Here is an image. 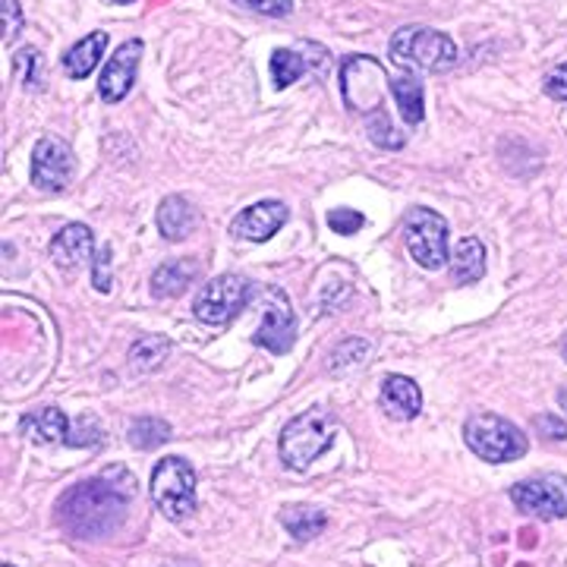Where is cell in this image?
<instances>
[{"mask_svg": "<svg viewBox=\"0 0 567 567\" xmlns=\"http://www.w3.org/2000/svg\"><path fill=\"white\" fill-rule=\"evenodd\" d=\"M73 148L63 140L44 136L32 152V183L39 186L41 193H63L70 181H73Z\"/></svg>", "mask_w": 567, "mask_h": 567, "instance_id": "obj_10", "label": "cell"}, {"mask_svg": "<svg viewBox=\"0 0 567 567\" xmlns=\"http://www.w3.org/2000/svg\"><path fill=\"white\" fill-rule=\"evenodd\" d=\"M281 524L293 539L306 543V539H316V536L322 533L324 524H328V517H324L322 511H316V507L293 505V507H284Z\"/></svg>", "mask_w": 567, "mask_h": 567, "instance_id": "obj_22", "label": "cell"}, {"mask_svg": "<svg viewBox=\"0 0 567 567\" xmlns=\"http://www.w3.org/2000/svg\"><path fill=\"white\" fill-rule=\"evenodd\" d=\"M199 275V262L196 259H171L164 262L155 275H152V293L155 297H177Z\"/></svg>", "mask_w": 567, "mask_h": 567, "instance_id": "obj_20", "label": "cell"}, {"mask_svg": "<svg viewBox=\"0 0 567 567\" xmlns=\"http://www.w3.org/2000/svg\"><path fill=\"white\" fill-rule=\"evenodd\" d=\"M167 353H171V341L167 338H158V334H145L140 338L133 350H130V360L136 369L142 372H152V369H158V365L167 360Z\"/></svg>", "mask_w": 567, "mask_h": 567, "instance_id": "obj_24", "label": "cell"}, {"mask_svg": "<svg viewBox=\"0 0 567 567\" xmlns=\"http://www.w3.org/2000/svg\"><path fill=\"white\" fill-rule=\"evenodd\" d=\"M365 130H369V140L375 142V145H382V148H401L404 145V136L394 130V123H391V117H388L382 107L369 114Z\"/></svg>", "mask_w": 567, "mask_h": 567, "instance_id": "obj_27", "label": "cell"}, {"mask_svg": "<svg viewBox=\"0 0 567 567\" xmlns=\"http://www.w3.org/2000/svg\"><path fill=\"white\" fill-rule=\"evenodd\" d=\"M136 498V480L126 466L114 464L92 480H82L58 502V524L76 539H104L117 533Z\"/></svg>", "mask_w": 567, "mask_h": 567, "instance_id": "obj_1", "label": "cell"}, {"mask_svg": "<svg viewBox=\"0 0 567 567\" xmlns=\"http://www.w3.org/2000/svg\"><path fill=\"white\" fill-rule=\"evenodd\" d=\"M369 350H372V344L365 338H347L344 344H338L331 353V372H350V369L363 365Z\"/></svg>", "mask_w": 567, "mask_h": 567, "instance_id": "obj_26", "label": "cell"}, {"mask_svg": "<svg viewBox=\"0 0 567 567\" xmlns=\"http://www.w3.org/2000/svg\"><path fill=\"white\" fill-rule=\"evenodd\" d=\"M561 404L567 406V388H565V391H561Z\"/></svg>", "mask_w": 567, "mask_h": 567, "instance_id": "obj_37", "label": "cell"}, {"mask_svg": "<svg viewBox=\"0 0 567 567\" xmlns=\"http://www.w3.org/2000/svg\"><path fill=\"white\" fill-rule=\"evenodd\" d=\"M164 567H189V565H164Z\"/></svg>", "mask_w": 567, "mask_h": 567, "instance_id": "obj_39", "label": "cell"}, {"mask_svg": "<svg viewBox=\"0 0 567 567\" xmlns=\"http://www.w3.org/2000/svg\"><path fill=\"white\" fill-rule=\"evenodd\" d=\"M13 70H17V80L25 85V89H41V54L25 48L13 58Z\"/></svg>", "mask_w": 567, "mask_h": 567, "instance_id": "obj_28", "label": "cell"}, {"mask_svg": "<svg viewBox=\"0 0 567 567\" xmlns=\"http://www.w3.org/2000/svg\"><path fill=\"white\" fill-rule=\"evenodd\" d=\"M382 406L391 420H416L423 410V391L406 375H385L382 379Z\"/></svg>", "mask_w": 567, "mask_h": 567, "instance_id": "obj_15", "label": "cell"}, {"mask_svg": "<svg viewBox=\"0 0 567 567\" xmlns=\"http://www.w3.org/2000/svg\"><path fill=\"white\" fill-rule=\"evenodd\" d=\"M536 432L543 439H548V442H565L567 423L561 416H555V413H543V416H536Z\"/></svg>", "mask_w": 567, "mask_h": 567, "instance_id": "obj_34", "label": "cell"}, {"mask_svg": "<svg viewBox=\"0 0 567 567\" xmlns=\"http://www.w3.org/2000/svg\"><path fill=\"white\" fill-rule=\"evenodd\" d=\"M126 439H130V445L140 447V451H152V447L164 445L171 439V425L158 420V416H142V420L130 425Z\"/></svg>", "mask_w": 567, "mask_h": 567, "instance_id": "obj_23", "label": "cell"}, {"mask_svg": "<svg viewBox=\"0 0 567 567\" xmlns=\"http://www.w3.org/2000/svg\"><path fill=\"white\" fill-rule=\"evenodd\" d=\"M114 3H133V0H114Z\"/></svg>", "mask_w": 567, "mask_h": 567, "instance_id": "obj_38", "label": "cell"}, {"mask_svg": "<svg viewBox=\"0 0 567 567\" xmlns=\"http://www.w3.org/2000/svg\"><path fill=\"white\" fill-rule=\"evenodd\" d=\"M338 439V420L328 406H312L293 416L281 432V461L290 470H306L316 457H322Z\"/></svg>", "mask_w": 567, "mask_h": 567, "instance_id": "obj_2", "label": "cell"}, {"mask_svg": "<svg viewBox=\"0 0 567 567\" xmlns=\"http://www.w3.org/2000/svg\"><path fill=\"white\" fill-rule=\"evenodd\" d=\"M306 73V61L297 54V51H275L271 54V82L275 89H287L293 82L300 80Z\"/></svg>", "mask_w": 567, "mask_h": 567, "instance_id": "obj_25", "label": "cell"}, {"mask_svg": "<svg viewBox=\"0 0 567 567\" xmlns=\"http://www.w3.org/2000/svg\"><path fill=\"white\" fill-rule=\"evenodd\" d=\"M265 297H268V309H265V319L256 331V344L271 353H287L297 341V316L290 309L287 293L278 287H268Z\"/></svg>", "mask_w": 567, "mask_h": 567, "instance_id": "obj_11", "label": "cell"}, {"mask_svg": "<svg viewBox=\"0 0 567 567\" xmlns=\"http://www.w3.org/2000/svg\"><path fill=\"white\" fill-rule=\"evenodd\" d=\"M102 425L95 423L92 416H85V420H80L76 425H70V432H66V445L73 447H92L102 442Z\"/></svg>", "mask_w": 567, "mask_h": 567, "instance_id": "obj_29", "label": "cell"}, {"mask_svg": "<svg viewBox=\"0 0 567 567\" xmlns=\"http://www.w3.org/2000/svg\"><path fill=\"white\" fill-rule=\"evenodd\" d=\"M3 567H17V565H7V561H3Z\"/></svg>", "mask_w": 567, "mask_h": 567, "instance_id": "obj_40", "label": "cell"}, {"mask_svg": "<svg viewBox=\"0 0 567 567\" xmlns=\"http://www.w3.org/2000/svg\"><path fill=\"white\" fill-rule=\"evenodd\" d=\"M388 54L401 70L420 73H445L461 58L457 44L445 32H435L429 25H404L401 32H394Z\"/></svg>", "mask_w": 567, "mask_h": 567, "instance_id": "obj_3", "label": "cell"}, {"mask_svg": "<svg viewBox=\"0 0 567 567\" xmlns=\"http://www.w3.org/2000/svg\"><path fill=\"white\" fill-rule=\"evenodd\" d=\"M363 224L365 218L360 212H353V208H334V212H328V227L334 234H341V237H353Z\"/></svg>", "mask_w": 567, "mask_h": 567, "instance_id": "obj_30", "label": "cell"}, {"mask_svg": "<svg viewBox=\"0 0 567 567\" xmlns=\"http://www.w3.org/2000/svg\"><path fill=\"white\" fill-rule=\"evenodd\" d=\"M234 3L249 7L262 17H290V10H293V0H234Z\"/></svg>", "mask_w": 567, "mask_h": 567, "instance_id": "obj_33", "label": "cell"}, {"mask_svg": "<svg viewBox=\"0 0 567 567\" xmlns=\"http://www.w3.org/2000/svg\"><path fill=\"white\" fill-rule=\"evenodd\" d=\"M385 66L372 58H350L341 66V92L347 107L353 111H379L385 99Z\"/></svg>", "mask_w": 567, "mask_h": 567, "instance_id": "obj_9", "label": "cell"}, {"mask_svg": "<svg viewBox=\"0 0 567 567\" xmlns=\"http://www.w3.org/2000/svg\"><path fill=\"white\" fill-rule=\"evenodd\" d=\"M142 61V41L130 39L123 41L121 48L114 51V58L104 63L102 80H99V95H102L107 104H117L126 99V92L133 89L136 82V73H140Z\"/></svg>", "mask_w": 567, "mask_h": 567, "instance_id": "obj_12", "label": "cell"}, {"mask_svg": "<svg viewBox=\"0 0 567 567\" xmlns=\"http://www.w3.org/2000/svg\"><path fill=\"white\" fill-rule=\"evenodd\" d=\"M20 432L25 439L39 442V445H54V442H66L70 432V420L58 406H41L35 413L22 416Z\"/></svg>", "mask_w": 567, "mask_h": 567, "instance_id": "obj_16", "label": "cell"}, {"mask_svg": "<svg viewBox=\"0 0 567 567\" xmlns=\"http://www.w3.org/2000/svg\"><path fill=\"white\" fill-rule=\"evenodd\" d=\"M391 95H394V102L401 107V117H404L410 126L423 123V82L416 80V76H398V80H391Z\"/></svg>", "mask_w": 567, "mask_h": 567, "instance_id": "obj_21", "label": "cell"}, {"mask_svg": "<svg viewBox=\"0 0 567 567\" xmlns=\"http://www.w3.org/2000/svg\"><path fill=\"white\" fill-rule=\"evenodd\" d=\"M158 230H162L164 240H171V244L186 240L196 230V208H193V203L183 199V196H167L158 205Z\"/></svg>", "mask_w": 567, "mask_h": 567, "instance_id": "obj_17", "label": "cell"}, {"mask_svg": "<svg viewBox=\"0 0 567 567\" xmlns=\"http://www.w3.org/2000/svg\"><path fill=\"white\" fill-rule=\"evenodd\" d=\"M511 502L517 511L536 520H561L567 517V476L546 473L511 486Z\"/></svg>", "mask_w": 567, "mask_h": 567, "instance_id": "obj_8", "label": "cell"}, {"mask_svg": "<svg viewBox=\"0 0 567 567\" xmlns=\"http://www.w3.org/2000/svg\"><path fill=\"white\" fill-rule=\"evenodd\" d=\"M51 259L61 268H80L95 262V237L85 224H66L51 240Z\"/></svg>", "mask_w": 567, "mask_h": 567, "instance_id": "obj_14", "label": "cell"}, {"mask_svg": "<svg viewBox=\"0 0 567 567\" xmlns=\"http://www.w3.org/2000/svg\"><path fill=\"white\" fill-rule=\"evenodd\" d=\"M543 89H546L548 99L567 102V63H558V66L548 70L546 80H543Z\"/></svg>", "mask_w": 567, "mask_h": 567, "instance_id": "obj_32", "label": "cell"}, {"mask_svg": "<svg viewBox=\"0 0 567 567\" xmlns=\"http://www.w3.org/2000/svg\"><path fill=\"white\" fill-rule=\"evenodd\" d=\"M252 297V281L244 275H218L193 300V312L203 324H227Z\"/></svg>", "mask_w": 567, "mask_h": 567, "instance_id": "obj_7", "label": "cell"}, {"mask_svg": "<svg viewBox=\"0 0 567 567\" xmlns=\"http://www.w3.org/2000/svg\"><path fill=\"white\" fill-rule=\"evenodd\" d=\"M451 275L457 284H476L486 275V246L480 237H464L451 256Z\"/></svg>", "mask_w": 567, "mask_h": 567, "instance_id": "obj_19", "label": "cell"}, {"mask_svg": "<svg viewBox=\"0 0 567 567\" xmlns=\"http://www.w3.org/2000/svg\"><path fill=\"white\" fill-rule=\"evenodd\" d=\"M0 20H3V44H13L22 32V7L17 0H0Z\"/></svg>", "mask_w": 567, "mask_h": 567, "instance_id": "obj_31", "label": "cell"}, {"mask_svg": "<svg viewBox=\"0 0 567 567\" xmlns=\"http://www.w3.org/2000/svg\"><path fill=\"white\" fill-rule=\"evenodd\" d=\"M561 357H565V360H567V338H565V344H561Z\"/></svg>", "mask_w": 567, "mask_h": 567, "instance_id": "obj_36", "label": "cell"}, {"mask_svg": "<svg viewBox=\"0 0 567 567\" xmlns=\"http://www.w3.org/2000/svg\"><path fill=\"white\" fill-rule=\"evenodd\" d=\"M104 51H107V32H92V35H85L80 44H73L70 51H66V58H63V70H66V76L70 80H85L99 61L104 58Z\"/></svg>", "mask_w": 567, "mask_h": 567, "instance_id": "obj_18", "label": "cell"}, {"mask_svg": "<svg viewBox=\"0 0 567 567\" xmlns=\"http://www.w3.org/2000/svg\"><path fill=\"white\" fill-rule=\"evenodd\" d=\"M92 284L102 293L111 290V246H102V252L95 256V262H92Z\"/></svg>", "mask_w": 567, "mask_h": 567, "instance_id": "obj_35", "label": "cell"}, {"mask_svg": "<svg viewBox=\"0 0 567 567\" xmlns=\"http://www.w3.org/2000/svg\"><path fill=\"white\" fill-rule=\"evenodd\" d=\"M152 498L167 520H186L196 511V470L183 457H164L152 473Z\"/></svg>", "mask_w": 567, "mask_h": 567, "instance_id": "obj_5", "label": "cell"}, {"mask_svg": "<svg viewBox=\"0 0 567 567\" xmlns=\"http://www.w3.org/2000/svg\"><path fill=\"white\" fill-rule=\"evenodd\" d=\"M287 218H290L287 205L278 203V199H265V203L244 208L230 221V234L240 237V240H249V244H265V240H271L281 230Z\"/></svg>", "mask_w": 567, "mask_h": 567, "instance_id": "obj_13", "label": "cell"}, {"mask_svg": "<svg viewBox=\"0 0 567 567\" xmlns=\"http://www.w3.org/2000/svg\"><path fill=\"white\" fill-rule=\"evenodd\" d=\"M464 442L488 464H511L527 454V435L498 413H473L464 423Z\"/></svg>", "mask_w": 567, "mask_h": 567, "instance_id": "obj_4", "label": "cell"}, {"mask_svg": "<svg viewBox=\"0 0 567 567\" xmlns=\"http://www.w3.org/2000/svg\"><path fill=\"white\" fill-rule=\"evenodd\" d=\"M404 244L416 265H423L429 271H439L447 265V221L432 212V208H410L404 218Z\"/></svg>", "mask_w": 567, "mask_h": 567, "instance_id": "obj_6", "label": "cell"}]
</instances>
